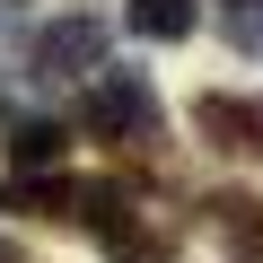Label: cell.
I'll return each instance as SVG.
<instances>
[{
    "label": "cell",
    "instance_id": "7",
    "mask_svg": "<svg viewBox=\"0 0 263 263\" xmlns=\"http://www.w3.org/2000/svg\"><path fill=\"white\" fill-rule=\"evenodd\" d=\"M211 219H219V237H228V246L263 254V202H254V193H219V202H211Z\"/></svg>",
    "mask_w": 263,
    "mask_h": 263
},
{
    "label": "cell",
    "instance_id": "1",
    "mask_svg": "<svg viewBox=\"0 0 263 263\" xmlns=\"http://www.w3.org/2000/svg\"><path fill=\"white\" fill-rule=\"evenodd\" d=\"M158 88L141 79V70H97L88 79V132H97V141H123V149H141V141H158Z\"/></svg>",
    "mask_w": 263,
    "mask_h": 263
},
{
    "label": "cell",
    "instance_id": "4",
    "mask_svg": "<svg viewBox=\"0 0 263 263\" xmlns=\"http://www.w3.org/2000/svg\"><path fill=\"white\" fill-rule=\"evenodd\" d=\"M9 158H18V176H53V167H62V123L9 114Z\"/></svg>",
    "mask_w": 263,
    "mask_h": 263
},
{
    "label": "cell",
    "instance_id": "5",
    "mask_svg": "<svg viewBox=\"0 0 263 263\" xmlns=\"http://www.w3.org/2000/svg\"><path fill=\"white\" fill-rule=\"evenodd\" d=\"M0 211H79V184H62V176H9L0 184Z\"/></svg>",
    "mask_w": 263,
    "mask_h": 263
},
{
    "label": "cell",
    "instance_id": "2",
    "mask_svg": "<svg viewBox=\"0 0 263 263\" xmlns=\"http://www.w3.org/2000/svg\"><path fill=\"white\" fill-rule=\"evenodd\" d=\"M105 70V27L97 18H53L35 35V79H97Z\"/></svg>",
    "mask_w": 263,
    "mask_h": 263
},
{
    "label": "cell",
    "instance_id": "6",
    "mask_svg": "<svg viewBox=\"0 0 263 263\" xmlns=\"http://www.w3.org/2000/svg\"><path fill=\"white\" fill-rule=\"evenodd\" d=\"M132 35H149V44H184V35H193V0H132Z\"/></svg>",
    "mask_w": 263,
    "mask_h": 263
},
{
    "label": "cell",
    "instance_id": "3",
    "mask_svg": "<svg viewBox=\"0 0 263 263\" xmlns=\"http://www.w3.org/2000/svg\"><path fill=\"white\" fill-rule=\"evenodd\" d=\"M193 123H202V141H219L228 158H263V97L211 88V97L193 105Z\"/></svg>",
    "mask_w": 263,
    "mask_h": 263
},
{
    "label": "cell",
    "instance_id": "8",
    "mask_svg": "<svg viewBox=\"0 0 263 263\" xmlns=\"http://www.w3.org/2000/svg\"><path fill=\"white\" fill-rule=\"evenodd\" d=\"M228 44H237V53H263V0H237V18H228Z\"/></svg>",
    "mask_w": 263,
    "mask_h": 263
}]
</instances>
